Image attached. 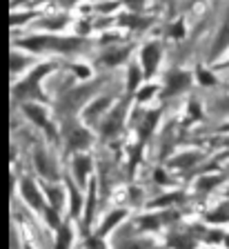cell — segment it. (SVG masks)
Returning <instances> with one entry per match:
<instances>
[{
	"mask_svg": "<svg viewBox=\"0 0 229 249\" xmlns=\"http://www.w3.org/2000/svg\"><path fill=\"white\" fill-rule=\"evenodd\" d=\"M22 47L27 49H58V52H71V49H78L80 47V38H29V40H22Z\"/></svg>",
	"mask_w": 229,
	"mask_h": 249,
	"instance_id": "cell-1",
	"label": "cell"
},
{
	"mask_svg": "<svg viewBox=\"0 0 229 249\" xmlns=\"http://www.w3.org/2000/svg\"><path fill=\"white\" fill-rule=\"evenodd\" d=\"M52 69V65H42V67H38L36 71L32 73V76L27 78L25 83H20L16 87V96L18 98H25V96H34V93L38 91V80H40L42 76H45V71H49Z\"/></svg>",
	"mask_w": 229,
	"mask_h": 249,
	"instance_id": "cell-2",
	"label": "cell"
},
{
	"mask_svg": "<svg viewBox=\"0 0 229 249\" xmlns=\"http://www.w3.org/2000/svg\"><path fill=\"white\" fill-rule=\"evenodd\" d=\"M142 67H145V76H154V71H156V65L160 62V47L156 45V42H151V45H147L145 49H142Z\"/></svg>",
	"mask_w": 229,
	"mask_h": 249,
	"instance_id": "cell-3",
	"label": "cell"
},
{
	"mask_svg": "<svg viewBox=\"0 0 229 249\" xmlns=\"http://www.w3.org/2000/svg\"><path fill=\"white\" fill-rule=\"evenodd\" d=\"M189 87V73L187 71H174L169 73V80H167V96L172 93H180Z\"/></svg>",
	"mask_w": 229,
	"mask_h": 249,
	"instance_id": "cell-4",
	"label": "cell"
},
{
	"mask_svg": "<svg viewBox=\"0 0 229 249\" xmlns=\"http://www.w3.org/2000/svg\"><path fill=\"white\" fill-rule=\"evenodd\" d=\"M123 114H125V107H118L114 114L107 118V123H105V127H103V134H105V136L118 134L120 127H123Z\"/></svg>",
	"mask_w": 229,
	"mask_h": 249,
	"instance_id": "cell-5",
	"label": "cell"
},
{
	"mask_svg": "<svg viewBox=\"0 0 229 249\" xmlns=\"http://www.w3.org/2000/svg\"><path fill=\"white\" fill-rule=\"evenodd\" d=\"M22 196L29 200V205H32V207L42 209V198H40V194H38L36 185H34L32 180H25V182H22Z\"/></svg>",
	"mask_w": 229,
	"mask_h": 249,
	"instance_id": "cell-6",
	"label": "cell"
},
{
	"mask_svg": "<svg viewBox=\"0 0 229 249\" xmlns=\"http://www.w3.org/2000/svg\"><path fill=\"white\" fill-rule=\"evenodd\" d=\"M36 165H38V169H40L42 176L56 178V167L49 162V158H47V154H45V151H36Z\"/></svg>",
	"mask_w": 229,
	"mask_h": 249,
	"instance_id": "cell-7",
	"label": "cell"
},
{
	"mask_svg": "<svg viewBox=\"0 0 229 249\" xmlns=\"http://www.w3.org/2000/svg\"><path fill=\"white\" fill-rule=\"evenodd\" d=\"M89 169H91V160H89L87 156H76V160H73V171H76L78 182H85Z\"/></svg>",
	"mask_w": 229,
	"mask_h": 249,
	"instance_id": "cell-8",
	"label": "cell"
},
{
	"mask_svg": "<svg viewBox=\"0 0 229 249\" xmlns=\"http://www.w3.org/2000/svg\"><path fill=\"white\" fill-rule=\"evenodd\" d=\"M169 245L176 249H194L196 240H194L192 236H187V233H172V236H169Z\"/></svg>",
	"mask_w": 229,
	"mask_h": 249,
	"instance_id": "cell-9",
	"label": "cell"
},
{
	"mask_svg": "<svg viewBox=\"0 0 229 249\" xmlns=\"http://www.w3.org/2000/svg\"><path fill=\"white\" fill-rule=\"evenodd\" d=\"M25 111H27V116H29L34 123H38L40 127H45V129L49 131V123H47V118H45V111H42L40 107H36V105H25Z\"/></svg>",
	"mask_w": 229,
	"mask_h": 249,
	"instance_id": "cell-10",
	"label": "cell"
},
{
	"mask_svg": "<svg viewBox=\"0 0 229 249\" xmlns=\"http://www.w3.org/2000/svg\"><path fill=\"white\" fill-rule=\"evenodd\" d=\"M89 145V134L85 129H73L69 136V147L71 149H80V147Z\"/></svg>",
	"mask_w": 229,
	"mask_h": 249,
	"instance_id": "cell-11",
	"label": "cell"
},
{
	"mask_svg": "<svg viewBox=\"0 0 229 249\" xmlns=\"http://www.w3.org/2000/svg\"><path fill=\"white\" fill-rule=\"evenodd\" d=\"M123 216H125V212H120V209H118V212H114V213H109V218H105V223L100 225L98 236H105V233L109 231L116 223H120V220H123Z\"/></svg>",
	"mask_w": 229,
	"mask_h": 249,
	"instance_id": "cell-12",
	"label": "cell"
},
{
	"mask_svg": "<svg viewBox=\"0 0 229 249\" xmlns=\"http://www.w3.org/2000/svg\"><path fill=\"white\" fill-rule=\"evenodd\" d=\"M69 245H71V229H69L67 225H63V227H60V231H58L56 249H69Z\"/></svg>",
	"mask_w": 229,
	"mask_h": 249,
	"instance_id": "cell-13",
	"label": "cell"
},
{
	"mask_svg": "<svg viewBox=\"0 0 229 249\" xmlns=\"http://www.w3.org/2000/svg\"><path fill=\"white\" fill-rule=\"evenodd\" d=\"M156 120H158V111H151V114L145 116V123H142V127H141V136H142V138H147V136L151 134V129H154Z\"/></svg>",
	"mask_w": 229,
	"mask_h": 249,
	"instance_id": "cell-14",
	"label": "cell"
},
{
	"mask_svg": "<svg viewBox=\"0 0 229 249\" xmlns=\"http://www.w3.org/2000/svg\"><path fill=\"white\" fill-rule=\"evenodd\" d=\"M105 107H109V98H100V100H96V103L87 109V120H94Z\"/></svg>",
	"mask_w": 229,
	"mask_h": 249,
	"instance_id": "cell-15",
	"label": "cell"
},
{
	"mask_svg": "<svg viewBox=\"0 0 229 249\" xmlns=\"http://www.w3.org/2000/svg\"><path fill=\"white\" fill-rule=\"evenodd\" d=\"M160 223H162L160 216H142L141 220H138V225H141L142 229H156V227H160Z\"/></svg>",
	"mask_w": 229,
	"mask_h": 249,
	"instance_id": "cell-16",
	"label": "cell"
},
{
	"mask_svg": "<svg viewBox=\"0 0 229 249\" xmlns=\"http://www.w3.org/2000/svg\"><path fill=\"white\" fill-rule=\"evenodd\" d=\"M127 58V49H120V52H111L109 56H105L103 62L105 65H118V62H123Z\"/></svg>",
	"mask_w": 229,
	"mask_h": 249,
	"instance_id": "cell-17",
	"label": "cell"
},
{
	"mask_svg": "<svg viewBox=\"0 0 229 249\" xmlns=\"http://www.w3.org/2000/svg\"><path fill=\"white\" fill-rule=\"evenodd\" d=\"M196 160H198V154H185V156H178L176 160H174V165L176 167H189Z\"/></svg>",
	"mask_w": 229,
	"mask_h": 249,
	"instance_id": "cell-18",
	"label": "cell"
},
{
	"mask_svg": "<svg viewBox=\"0 0 229 249\" xmlns=\"http://www.w3.org/2000/svg\"><path fill=\"white\" fill-rule=\"evenodd\" d=\"M141 76H145V73L138 71V67H131L129 69V91H134V89H136V85H138Z\"/></svg>",
	"mask_w": 229,
	"mask_h": 249,
	"instance_id": "cell-19",
	"label": "cell"
},
{
	"mask_svg": "<svg viewBox=\"0 0 229 249\" xmlns=\"http://www.w3.org/2000/svg\"><path fill=\"white\" fill-rule=\"evenodd\" d=\"M47 194L52 196V205H53V209L60 207V202H63V194H60V189H53V187H47Z\"/></svg>",
	"mask_w": 229,
	"mask_h": 249,
	"instance_id": "cell-20",
	"label": "cell"
},
{
	"mask_svg": "<svg viewBox=\"0 0 229 249\" xmlns=\"http://www.w3.org/2000/svg\"><path fill=\"white\" fill-rule=\"evenodd\" d=\"M218 182H220V178H203V180L198 182V189H200V192H207L209 187L218 185Z\"/></svg>",
	"mask_w": 229,
	"mask_h": 249,
	"instance_id": "cell-21",
	"label": "cell"
},
{
	"mask_svg": "<svg viewBox=\"0 0 229 249\" xmlns=\"http://www.w3.org/2000/svg\"><path fill=\"white\" fill-rule=\"evenodd\" d=\"M25 65H27V60H25V58L11 56V71H14V73H16L18 69H22V67H25Z\"/></svg>",
	"mask_w": 229,
	"mask_h": 249,
	"instance_id": "cell-22",
	"label": "cell"
},
{
	"mask_svg": "<svg viewBox=\"0 0 229 249\" xmlns=\"http://www.w3.org/2000/svg\"><path fill=\"white\" fill-rule=\"evenodd\" d=\"M69 189H71V207H73V213H78V209H80V198H78V194H76V189H73L71 185H69Z\"/></svg>",
	"mask_w": 229,
	"mask_h": 249,
	"instance_id": "cell-23",
	"label": "cell"
},
{
	"mask_svg": "<svg viewBox=\"0 0 229 249\" xmlns=\"http://www.w3.org/2000/svg\"><path fill=\"white\" fill-rule=\"evenodd\" d=\"M198 78H200V83H205V85H213V78L209 76L207 71H198Z\"/></svg>",
	"mask_w": 229,
	"mask_h": 249,
	"instance_id": "cell-24",
	"label": "cell"
},
{
	"mask_svg": "<svg viewBox=\"0 0 229 249\" xmlns=\"http://www.w3.org/2000/svg\"><path fill=\"white\" fill-rule=\"evenodd\" d=\"M47 220L53 225V227L58 225V213H56V209H49V212H47Z\"/></svg>",
	"mask_w": 229,
	"mask_h": 249,
	"instance_id": "cell-25",
	"label": "cell"
},
{
	"mask_svg": "<svg viewBox=\"0 0 229 249\" xmlns=\"http://www.w3.org/2000/svg\"><path fill=\"white\" fill-rule=\"evenodd\" d=\"M154 91H156V89H154V87H145V89H142V91H141V96H138V98H141V100H147V98H149V96H151V93H154Z\"/></svg>",
	"mask_w": 229,
	"mask_h": 249,
	"instance_id": "cell-26",
	"label": "cell"
},
{
	"mask_svg": "<svg viewBox=\"0 0 229 249\" xmlns=\"http://www.w3.org/2000/svg\"><path fill=\"white\" fill-rule=\"evenodd\" d=\"M89 249H105L103 243H100V238H91L89 240Z\"/></svg>",
	"mask_w": 229,
	"mask_h": 249,
	"instance_id": "cell-27",
	"label": "cell"
},
{
	"mask_svg": "<svg viewBox=\"0 0 229 249\" xmlns=\"http://www.w3.org/2000/svg\"><path fill=\"white\" fill-rule=\"evenodd\" d=\"M172 34H174V36H182V25H176V27H174Z\"/></svg>",
	"mask_w": 229,
	"mask_h": 249,
	"instance_id": "cell-28",
	"label": "cell"
},
{
	"mask_svg": "<svg viewBox=\"0 0 229 249\" xmlns=\"http://www.w3.org/2000/svg\"><path fill=\"white\" fill-rule=\"evenodd\" d=\"M225 29L229 31V14H227V22H225Z\"/></svg>",
	"mask_w": 229,
	"mask_h": 249,
	"instance_id": "cell-29",
	"label": "cell"
},
{
	"mask_svg": "<svg viewBox=\"0 0 229 249\" xmlns=\"http://www.w3.org/2000/svg\"><path fill=\"white\" fill-rule=\"evenodd\" d=\"M223 129H229V124H225V127H223Z\"/></svg>",
	"mask_w": 229,
	"mask_h": 249,
	"instance_id": "cell-30",
	"label": "cell"
},
{
	"mask_svg": "<svg viewBox=\"0 0 229 249\" xmlns=\"http://www.w3.org/2000/svg\"><path fill=\"white\" fill-rule=\"evenodd\" d=\"M16 2H22V0H16Z\"/></svg>",
	"mask_w": 229,
	"mask_h": 249,
	"instance_id": "cell-31",
	"label": "cell"
}]
</instances>
